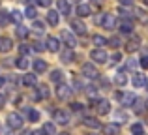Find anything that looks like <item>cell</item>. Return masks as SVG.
Segmentation results:
<instances>
[{"label": "cell", "instance_id": "13", "mask_svg": "<svg viewBox=\"0 0 148 135\" xmlns=\"http://www.w3.org/2000/svg\"><path fill=\"white\" fill-rule=\"evenodd\" d=\"M13 47V41L10 38H0V53H8Z\"/></svg>", "mask_w": 148, "mask_h": 135}, {"label": "cell", "instance_id": "35", "mask_svg": "<svg viewBox=\"0 0 148 135\" xmlns=\"http://www.w3.org/2000/svg\"><path fill=\"white\" fill-rule=\"evenodd\" d=\"M25 15H26L28 19H36V8L28 6V8H26V11H25Z\"/></svg>", "mask_w": 148, "mask_h": 135}, {"label": "cell", "instance_id": "22", "mask_svg": "<svg viewBox=\"0 0 148 135\" xmlns=\"http://www.w3.org/2000/svg\"><path fill=\"white\" fill-rule=\"evenodd\" d=\"M43 135H56V128H54V124H51V122H47V124H43Z\"/></svg>", "mask_w": 148, "mask_h": 135}, {"label": "cell", "instance_id": "3", "mask_svg": "<svg viewBox=\"0 0 148 135\" xmlns=\"http://www.w3.org/2000/svg\"><path fill=\"white\" fill-rule=\"evenodd\" d=\"M60 38L66 41V45H68L69 49H73L77 45V40H75V34H71L69 30H62V34H60Z\"/></svg>", "mask_w": 148, "mask_h": 135}, {"label": "cell", "instance_id": "38", "mask_svg": "<svg viewBox=\"0 0 148 135\" xmlns=\"http://www.w3.org/2000/svg\"><path fill=\"white\" fill-rule=\"evenodd\" d=\"M17 36H19V38H26V36H28V28H25V26H19V28H17Z\"/></svg>", "mask_w": 148, "mask_h": 135}, {"label": "cell", "instance_id": "15", "mask_svg": "<svg viewBox=\"0 0 148 135\" xmlns=\"http://www.w3.org/2000/svg\"><path fill=\"white\" fill-rule=\"evenodd\" d=\"M103 133L105 135H118V124H105Z\"/></svg>", "mask_w": 148, "mask_h": 135}, {"label": "cell", "instance_id": "19", "mask_svg": "<svg viewBox=\"0 0 148 135\" xmlns=\"http://www.w3.org/2000/svg\"><path fill=\"white\" fill-rule=\"evenodd\" d=\"M34 69H36V73H43L45 69H47V62H43V60H34Z\"/></svg>", "mask_w": 148, "mask_h": 135}, {"label": "cell", "instance_id": "47", "mask_svg": "<svg viewBox=\"0 0 148 135\" xmlns=\"http://www.w3.org/2000/svg\"><path fill=\"white\" fill-rule=\"evenodd\" d=\"M120 4H122V6H131V4H133V0H118Z\"/></svg>", "mask_w": 148, "mask_h": 135}, {"label": "cell", "instance_id": "2", "mask_svg": "<svg viewBox=\"0 0 148 135\" xmlns=\"http://www.w3.org/2000/svg\"><path fill=\"white\" fill-rule=\"evenodd\" d=\"M90 58L98 64H105L107 62V53H105L103 49H94V51L90 53Z\"/></svg>", "mask_w": 148, "mask_h": 135}, {"label": "cell", "instance_id": "39", "mask_svg": "<svg viewBox=\"0 0 148 135\" xmlns=\"http://www.w3.org/2000/svg\"><path fill=\"white\" fill-rule=\"evenodd\" d=\"M19 53H21V56H26V55L30 53V47H28L26 43H23L21 47H19Z\"/></svg>", "mask_w": 148, "mask_h": 135}, {"label": "cell", "instance_id": "12", "mask_svg": "<svg viewBox=\"0 0 148 135\" xmlns=\"http://www.w3.org/2000/svg\"><path fill=\"white\" fill-rule=\"evenodd\" d=\"M120 101H122V105L130 107V105H133V103L137 101V98H135V94H131V92H127V94H122V98H120Z\"/></svg>", "mask_w": 148, "mask_h": 135}, {"label": "cell", "instance_id": "58", "mask_svg": "<svg viewBox=\"0 0 148 135\" xmlns=\"http://www.w3.org/2000/svg\"><path fill=\"white\" fill-rule=\"evenodd\" d=\"M146 84H148V83H146Z\"/></svg>", "mask_w": 148, "mask_h": 135}, {"label": "cell", "instance_id": "28", "mask_svg": "<svg viewBox=\"0 0 148 135\" xmlns=\"http://www.w3.org/2000/svg\"><path fill=\"white\" fill-rule=\"evenodd\" d=\"M10 13L8 11H0V26H8L10 25Z\"/></svg>", "mask_w": 148, "mask_h": 135}, {"label": "cell", "instance_id": "16", "mask_svg": "<svg viewBox=\"0 0 148 135\" xmlns=\"http://www.w3.org/2000/svg\"><path fill=\"white\" fill-rule=\"evenodd\" d=\"M77 15L88 17V15H90V6H88V4H79V6H77Z\"/></svg>", "mask_w": 148, "mask_h": 135}, {"label": "cell", "instance_id": "8", "mask_svg": "<svg viewBox=\"0 0 148 135\" xmlns=\"http://www.w3.org/2000/svg\"><path fill=\"white\" fill-rule=\"evenodd\" d=\"M54 120L58 122V124H62V126H66L69 122V114L66 113V111H62V109H58V111H54Z\"/></svg>", "mask_w": 148, "mask_h": 135}, {"label": "cell", "instance_id": "48", "mask_svg": "<svg viewBox=\"0 0 148 135\" xmlns=\"http://www.w3.org/2000/svg\"><path fill=\"white\" fill-rule=\"evenodd\" d=\"M135 66H137V62H135V60H130V62H127V68H130V69H133Z\"/></svg>", "mask_w": 148, "mask_h": 135}, {"label": "cell", "instance_id": "25", "mask_svg": "<svg viewBox=\"0 0 148 135\" xmlns=\"http://www.w3.org/2000/svg\"><path fill=\"white\" fill-rule=\"evenodd\" d=\"M131 30H133V25H131L130 21H124L122 25H120V32L122 34H131Z\"/></svg>", "mask_w": 148, "mask_h": 135}, {"label": "cell", "instance_id": "9", "mask_svg": "<svg viewBox=\"0 0 148 135\" xmlns=\"http://www.w3.org/2000/svg\"><path fill=\"white\" fill-rule=\"evenodd\" d=\"M96 109H98L99 114H107L109 111H111V103H109L107 99H98V101H96Z\"/></svg>", "mask_w": 148, "mask_h": 135}, {"label": "cell", "instance_id": "18", "mask_svg": "<svg viewBox=\"0 0 148 135\" xmlns=\"http://www.w3.org/2000/svg\"><path fill=\"white\" fill-rule=\"evenodd\" d=\"M56 4H58V11H60L62 15H68L69 13V4H68V0H56Z\"/></svg>", "mask_w": 148, "mask_h": 135}, {"label": "cell", "instance_id": "57", "mask_svg": "<svg viewBox=\"0 0 148 135\" xmlns=\"http://www.w3.org/2000/svg\"><path fill=\"white\" fill-rule=\"evenodd\" d=\"M0 130H2V128H0Z\"/></svg>", "mask_w": 148, "mask_h": 135}, {"label": "cell", "instance_id": "32", "mask_svg": "<svg viewBox=\"0 0 148 135\" xmlns=\"http://www.w3.org/2000/svg\"><path fill=\"white\" fill-rule=\"evenodd\" d=\"M114 83L118 84V86H124V84L127 83V79H126V75L124 73H116V77H114Z\"/></svg>", "mask_w": 148, "mask_h": 135}, {"label": "cell", "instance_id": "7", "mask_svg": "<svg viewBox=\"0 0 148 135\" xmlns=\"http://www.w3.org/2000/svg\"><path fill=\"white\" fill-rule=\"evenodd\" d=\"M83 75L88 77V79H96L99 73H98V69L92 66V64H83Z\"/></svg>", "mask_w": 148, "mask_h": 135}, {"label": "cell", "instance_id": "26", "mask_svg": "<svg viewBox=\"0 0 148 135\" xmlns=\"http://www.w3.org/2000/svg\"><path fill=\"white\" fill-rule=\"evenodd\" d=\"M26 114H28L30 122H38V120H40V113H38L36 109H26Z\"/></svg>", "mask_w": 148, "mask_h": 135}, {"label": "cell", "instance_id": "40", "mask_svg": "<svg viewBox=\"0 0 148 135\" xmlns=\"http://www.w3.org/2000/svg\"><path fill=\"white\" fill-rule=\"evenodd\" d=\"M86 94L90 96L92 99H96V88H94V86H88V88H86Z\"/></svg>", "mask_w": 148, "mask_h": 135}, {"label": "cell", "instance_id": "30", "mask_svg": "<svg viewBox=\"0 0 148 135\" xmlns=\"http://www.w3.org/2000/svg\"><path fill=\"white\" fill-rule=\"evenodd\" d=\"M15 64H17L19 69H26V68H28V58H26V56H19Z\"/></svg>", "mask_w": 148, "mask_h": 135}, {"label": "cell", "instance_id": "55", "mask_svg": "<svg viewBox=\"0 0 148 135\" xmlns=\"http://www.w3.org/2000/svg\"><path fill=\"white\" fill-rule=\"evenodd\" d=\"M73 2H79V0H73Z\"/></svg>", "mask_w": 148, "mask_h": 135}, {"label": "cell", "instance_id": "1", "mask_svg": "<svg viewBox=\"0 0 148 135\" xmlns=\"http://www.w3.org/2000/svg\"><path fill=\"white\" fill-rule=\"evenodd\" d=\"M71 88L68 86V84H64V83H58V88H56V98L58 99H68L69 96H71Z\"/></svg>", "mask_w": 148, "mask_h": 135}, {"label": "cell", "instance_id": "11", "mask_svg": "<svg viewBox=\"0 0 148 135\" xmlns=\"http://www.w3.org/2000/svg\"><path fill=\"white\" fill-rule=\"evenodd\" d=\"M47 49H49L51 53H58V49H60V41H58L56 38L49 36L47 38Z\"/></svg>", "mask_w": 148, "mask_h": 135}, {"label": "cell", "instance_id": "45", "mask_svg": "<svg viewBox=\"0 0 148 135\" xmlns=\"http://www.w3.org/2000/svg\"><path fill=\"white\" fill-rule=\"evenodd\" d=\"M71 109L73 111H81V109H83V105H81L79 101H75V103H71Z\"/></svg>", "mask_w": 148, "mask_h": 135}, {"label": "cell", "instance_id": "29", "mask_svg": "<svg viewBox=\"0 0 148 135\" xmlns=\"http://www.w3.org/2000/svg\"><path fill=\"white\" fill-rule=\"evenodd\" d=\"M135 15H137V19H139L141 23H146V21H148L146 11H145V10H141V8H135Z\"/></svg>", "mask_w": 148, "mask_h": 135}, {"label": "cell", "instance_id": "20", "mask_svg": "<svg viewBox=\"0 0 148 135\" xmlns=\"http://www.w3.org/2000/svg\"><path fill=\"white\" fill-rule=\"evenodd\" d=\"M92 41H94V45H98V49H103L105 45H107V40H105L103 36H99V34H96V36L92 38Z\"/></svg>", "mask_w": 148, "mask_h": 135}, {"label": "cell", "instance_id": "21", "mask_svg": "<svg viewBox=\"0 0 148 135\" xmlns=\"http://www.w3.org/2000/svg\"><path fill=\"white\" fill-rule=\"evenodd\" d=\"M139 43H141V40L135 36L133 40H130V43H127V47H126V49H127L130 53H133V51H137V49H139Z\"/></svg>", "mask_w": 148, "mask_h": 135}, {"label": "cell", "instance_id": "36", "mask_svg": "<svg viewBox=\"0 0 148 135\" xmlns=\"http://www.w3.org/2000/svg\"><path fill=\"white\" fill-rule=\"evenodd\" d=\"M107 43L111 45V47H114V49H118L120 45H122L120 43V38H111V40H107Z\"/></svg>", "mask_w": 148, "mask_h": 135}, {"label": "cell", "instance_id": "27", "mask_svg": "<svg viewBox=\"0 0 148 135\" xmlns=\"http://www.w3.org/2000/svg\"><path fill=\"white\" fill-rule=\"evenodd\" d=\"M62 79H64V73H62L60 69H54V71L51 73V81H54V83H62Z\"/></svg>", "mask_w": 148, "mask_h": 135}, {"label": "cell", "instance_id": "53", "mask_svg": "<svg viewBox=\"0 0 148 135\" xmlns=\"http://www.w3.org/2000/svg\"><path fill=\"white\" fill-rule=\"evenodd\" d=\"M58 135H69V133H58Z\"/></svg>", "mask_w": 148, "mask_h": 135}, {"label": "cell", "instance_id": "51", "mask_svg": "<svg viewBox=\"0 0 148 135\" xmlns=\"http://www.w3.org/2000/svg\"><path fill=\"white\" fill-rule=\"evenodd\" d=\"M4 86V77H0V88Z\"/></svg>", "mask_w": 148, "mask_h": 135}, {"label": "cell", "instance_id": "4", "mask_svg": "<svg viewBox=\"0 0 148 135\" xmlns=\"http://www.w3.org/2000/svg\"><path fill=\"white\" fill-rule=\"evenodd\" d=\"M101 25H103V28H107V30H112L114 28V25H116V17L112 13H107V15H103V19H101Z\"/></svg>", "mask_w": 148, "mask_h": 135}, {"label": "cell", "instance_id": "42", "mask_svg": "<svg viewBox=\"0 0 148 135\" xmlns=\"http://www.w3.org/2000/svg\"><path fill=\"white\" fill-rule=\"evenodd\" d=\"M118 118H120V122H124L127 118V114L124 113V111H118V113H116V120H118Z\"/></svg>", "mask_w": 148, "mask_h": 135}, {"label": "cell", "instance_id": "52", "mask_svg": "<svg viewBox=\"0 0 148 135\" xmlns=\"http://www.w3.org/2000/svg\"><path fill=\"white\" fill-rule=\"evenodd\" d=\"M21 135H32V132H23Z\"/></svg>", "mask_w": 148, "mask_h": 135}, {"label": "cell", "instance_id": "6", "mask_svg": "<svg viewBox=\"0 0 148 135\" xmlns=\"http://www.w3.org/2000/svg\"><path fill=\"white\" fill-rule=\"evenodd\" d=\"M71 28L75 34H79V36H84L86 34V26H84L83 21H79V19H73L71 21Z\"/></svg>", "mask_w": 148, "mask_h": 135}, {"label": "cell", "instance_id": "14", "mask_svg": "<svg viewBox=\"0 0 148 135\" xmlns=\"http://www.w3.org/2000/svg\"><path fill=\"white\" fill-rule=\"evenodd\" d=\"M84 126H88V128H92V130H99L101 122L98 120V118H94V116H86L84 118Z\"/></svg>", "mask_w": 148, "mask_h": 135}, {"label": "cell", "instance_id": "10", "mask_svg": "<svg viewBox=\"0 0 148 135\" xmlns=\"http://www.w3.org/2000/svg\"><path fill=\"white\" fill-rule=\"evenodd\" d=\"M133 86L135 88H143V86H146V77L143 75V73H133Z\"/></svg>", "mask_w": 148, "mask_h": 135}, {"label": "cell", "instance_id": "41", "mask_svg": "<svg viewBox=\"0 0 148 135\" xmlns=\"http://www.w3.org/2000/svg\"><path fill=\"white\" fill-rule=\"evenodd\" d=\"M32 49H34V51H38V53H40V51H43V49H45V45H41L40 41H36V43L32 45Z\"/></svg>", "mask_w": 148, "mask_h": 135}, {"label": "cell", "instance_id": "50", "mask_svg": "<svg viewBox=\"0 0 148 135\" xmlns=\"http://www.w3.org/2000/svg\"><path fill=\"white\" fill-rule=\"evenodd\" d=\"M32 135H43V132H41V130L40 132H32Z\"/></svg>", "mask_w": 148, "mask_h": 135}, {"label": "cell", "instance_id": "17", "mask_svg": "<svg viewBox=\"0 0 148 135\" xmlns=\"http://www.w3.org/2000/svg\"><path fill=\"white\" fill-rule=\"evenodd\" d=\"M58 21H60V17H58V11H49L47 13V23L51 26H56Z\"/></svg>", "mask_w": 148, "mask_h": 135}, {"label": "cell", "instance_id": "43", "mask_svg": "<svg viewBox=\"0 0 148 135\" xmlns=\"http://www.w3.org/2000/svg\"><path fill=\"white\" fill-rule=\"evenodd\" d=\"M120 60H122V55H120V53H114V55H112V64H118Z\"/></svg>", "mask_w": 148, "mask_h": 135}, {"label": "cell", "instance_id": "49", "mask_svg": "<svg viewBox=\"0 0 148 135\" xmlns=\"http://www.w3.org/2000/svg\"><path fill=\"white\" fill-rule=\"evenodd\" d=\"M4 101H6V98H4V94H0V107L4 105Z\"/></svg>", "mask_w": 148, "mask_h": 135}, {"label": "cell", "instance_id": "31", "mask_svg": "<svg viewBox=\"0 0 148 135\" xmlns=\"http://www.w3.org/2000/svg\"><path fill=\"white\" fill-rule=\"evenodd\" d=\"M73 56H75V55H73V49H68V51L62 53V62H71Z\"/></svg>", "mask_w": 148, "mask_h": 135}, {"label": "cell", "instance_id": "44", "mask_svg": "<svg viewBox=\"0 0 148 135\" xmlns=\"http://www.w3.org/2000/svg\"><path fill=\"white\" fill-rule=\"evenodd\" d=\"M139 64H141L143 68H148V55H145V56H143V58H141V62H139Z\"/></svg>", "mask_w": 148, "mask_h": 135}, {"label": "cell", "instance_id": "37", "mask_svg": "<svg viewBox=\"0 0 148 135\" xmlns=\"http://www.w3.org/2000/svg\"><path fill=\"white\" fill-rule=\"evenodd\" d=\"M32 30H36V32H38V34H41V32H43V30H45V26H43V23H40V21H36V23H34V26H32Z\"/></svg>", "mask_w": 148, "mask_h": 135}, {"label": "cell", "instance_id": "34", "mask_svg": "<svg viewBox=\"0 0 148 135\" xmlns=\"http://www.w3.org/2000/svg\"><path fill=\"white\" fill-rule=\"evenodd\" d=\"M10 19H11V21H15V23H21V21H23V13L15 10L13 13H10Z\"/></svg>", "mask_w": 148, "mask_h": 135}, {"label": "cell", "instance_id": "46", "mask_svg": "<svg viewBox=\"0 0 148 135\" xmlns=\"http://www.w3.org/2000/svg\"><path fill=\"white\" fill-rule=\"evenodd\" d=\"M38 4H40V6H43V8H49L51 6V0H38Z\"/></svg>", "mask_w": 148, "mask_h": 135}, {"label": "cell", "instance_id": "5", "mask_svg": "<svg viewBox=\"0 0 148 135\" xmlns=\"http://www.w3.org/2000/svg\"><path fill=\"white\" fill-rule=\"evenodd\" d=\"M8 124H10V128H13V130H19L23 126V118L19 116L17 113H11L10 116H8Z\"/></svg>", "mask_w": 148, "mask_h": 135}, {"label": "cell", "instance_id": "54", "mask_svg": "<svg viewBox=\"0 0 148 135\" xmlns=\"http://www.w3.org/2000/svg\"><path fill=\"white\" fill-rule=\"evenodd\" d=\"M145 4H146V6H148V0H145Z\"/></svg>", "mask_w": 148, "mask_h": 135}, {"label": "cell", "instance_id": "33", "mask_svg": "<svg viewBox=\"0 0 148 135\" xmlns=\"http://www.w3.org/2000/svg\"><path fill=\"white\" fill-rule=\"evenodd\" d=\"M131 133H133V135H143V133H145L143 124H133V126H131Z\"/></svg>", "mask_w": 148, "mask_h": 135}, {"label": "cell", "instance_id": "23", "mask_svg": "<svg viewBox=\"0 0 148 135\" xmlns=\"http://www.w3.org/2000/svg\"><path fill=\"white\" fill-rule=\"evenodd\" d=\"M23 84H25V86H34V84H36V75H32V73L25 75L23 77Z\"/></svg>", "mask_w": 148, "mask_h": 135}, {"label": "cell", "instance_id": "56", "mask_svg": "<svg viewBox=\"0 0 148 135\" xmlns=\"http://www.w3.org/2000/svg\"><path fill=\"white\" fill-rule=\"evenodd\" d=\"M143 135H145V133H143Z\"/></svg>", "mask_w": 148, "mask_h": 135}, {"label": "cell", "instance_id": "24", "mask_svg": "<svg viewBox=\"0 0 148 135\" xmlns=\"http://www.w3.org/2000/svg\"><path fill=\"white\" fill-rule=\"evenodd\" d=\"M36 98H38V99H40V98L47 99V98H49V88L45 86V84H41V86L38 88V96H36Z\"/></svg>", "mask_w": 148, "mask_h": 135}]
</instances>
